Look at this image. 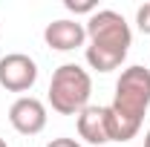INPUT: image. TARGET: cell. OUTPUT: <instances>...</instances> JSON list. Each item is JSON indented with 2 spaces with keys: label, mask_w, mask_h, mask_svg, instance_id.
Masks as SVG:
<instances>
[{
  "label": "cell",
  "mask_w": 150,
  "mask_h": 147,
  "mask_svg": "<svg viewBox=\"0 0 150 147\" xmlns=\"http://www.w3.org/2000/svg\"><path fill=\"white\" fill-rule=\"evenodd\" d=\"M46 147H84L81 141H75V139H67V136H61V139H52Z\"/></svg>",
  "instance_id": "30bf717a"
},
{
  "label": "cell",
  "mask_w": 150,
  "mask_h": 147,
  "mask_svg": "<svg viewBox=\"0 0 150 147\" xmlns=\"http://www.w3.org/2000/svg\"><path fill=\"white\" fill-rule=\"evenodd\" d=\"M38 81V64L26 52H9L0 58V87L9 92H26Z\"/></svg>",
  "instance_id": "277c9868"
},
{
  "label": "cell",
  "mask_w": 150,
  "mask_h": 147,
  "mask_svg": "<svg viewBox=\"0 0 150 147\" xmlns=\"http://www.w3.org/2000/svg\"><path fill=\"white\" fill-rule=\"evenodd\" d=\"M136 23H139V29H142L144 35H150V0L139 6V12H136Z\"/></svg>",
  "instance_id": "ba28073f"
},
{
  "label": "cell",
  "mask_w": 150,
  "mask_h": 147,
  "mask_svg": "<svg viewBox=\"0 0 150 147\" xmlns=\"http://www.w3.org/2000/svg\"><path fill=\"white\" fill-rule=\"evenodd\" d=\"M87 35H90L93 46L110 49V52H121V55H127V49L133 43L130 23L115 9H98V12H93L90 20H87Z\"/></svg>",
  "instance_id": "3957f363"
},
{
  "label": "cell",
  "mask_w": 150,
  "mask_h": 147,
  "mask_svg": "<svg viewBox=\"0 0 150 147\" xmlns=\"http://www.w3.org/2000/svg\"><path fill=\"white\" fill-rule=\"evenodd\" d=\"M90 92H93V78L78 64H61L52 81H49V104L61 115H78L84 107H90Z\"/></svg>",
  "instance_id": "7a4b0ae2"
},
{
  "label": "cell",
  "mask_w": 150,
  "mask_h": 147,
  "mask_svg": "<svg viewBox=\"0 0 150 147\" xmlns=\"http://www.w3.org/2000/svg\"><path fill=\"white\" fill-rule=\"evenodd\" d=\"M9 121L18 133L35 136V133H40L46 127V107H43V101H38L32 95H20L9 107Z\"/></svg>",
  "instance_id": "5b68a950"
},
{
  "label": "cell",
  "mask_w": 150,
  "mask_h": 147,
  "mask_svg": "<svg viewBox=\"0 0 150 147\" xmlns=\"http://www.w3.org/2000/svg\"><path fill=\"white\" fill-rule=\"evenodd\" d=\"M0 147H9V144H6V141H3V139H0Z\"/></svg>",
  "instance_id": "7c38bea8"
},
{
  "label": "cell",
  "mask_w": 150,
  "mask_h": 147,
  "mask_svg": "<svg viewBox=\"0 0 150 147\" xmlns=\"http://www.w3.org/2000/svg\"><path fill=\"white\" fill-rule=\"evenodd\" d=\"M150 107V69L133 64L115 81V95L107 107L110 141H130L142 127V118Z\"/></svg>",
  "instance_id": "6da1fadb"
},
{
  "label": "cell",
  "mask_w": 150,
  "mask_h": 147,
  "mask_svg": "<svg viewBox=\"0 0 150 147\" xmlns=\"http://www.w3.org/2000/svg\"><path fill=\"white\" fill-rule=\"evenodd\" d=\"M78 136L90 144H107L110 141V124H107V107L90 104L78 112Z\"/></svg>",
  "instance_id": "52a82bcc"
},
{
  "label": "cell",
  "mask_w": 150,
  "mask_h": 147,
  "mask_svg": "<svg viewBox=\"0 0 150 147\" xmlns=\"http://www.w3.org/2000/svg\"><path fill=\"white\" fill-rule=\"evenodd\" d=\"M87 37V26L78 23V20H69V18H58L52 23H46L43 29V40L46 46H52L58 52H69V49H78Z\"/></svg>",
  "instance_id": "8992f818"
},
{
  "label": "cell",
  "mask_w": 150,
  "mask_h": 147,
  "mask_svg": "<svg viewBox=\"0 0 150 147\" xmlns=\"http://www.w3.org/2000/svg\"><path fill=\"white\" fill-rule=\"evenodd\" d=\"M144 147H150V130L144 133Z\"/></svg>",
  "instance_id": "8fae6325"
},
{
  "label": "cell",
  "mask_w": 150,
  "mask_h": 147,
  "mask_svg": "<svg viewBox=\"0 0 150 147\" xmlns=\"http://www.w3.org/2000/svg\"><path fill=\"white\" fill-rule=\"evenodd\" d=\"M64 6H67L69 12H75V15H81V12L93 15V12H95V0H67Z\"/></svg>",
  "instance_id": "9c48e42d"
}]
</instances>
